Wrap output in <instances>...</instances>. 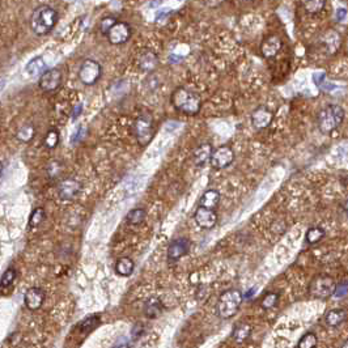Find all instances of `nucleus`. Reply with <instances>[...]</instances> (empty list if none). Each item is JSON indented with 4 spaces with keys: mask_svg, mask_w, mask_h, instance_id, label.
Wrapping results in <instances>:
<instances>
[{
    "mask_svg": "<svg viewBox=\"0 0 348 348\" xmlns=\"http://www.w3.org/2000/svg\"><path fill=\"white\" fill-rule=\"evenodd\" d=\"M46 219V212L42 207H38L36 210L33 211L30 218H29V227L30 228H36L38 227L40 224L44 223V220Z\"/></svg>",
    "mask_w": 348,
    "mask_h": 348,
    "instance_id": "30",
    "label": "nucleus"
},
{
    "mask_svg": "<svg viewBox=\"0 0 348 348\" xmlns=\"http://www.w3.org/2000/svg\"><path fill=\"white\" fill-rule=\"evenodd\" d=\"M134 261L129 257H122V258L118 259L117 263H115V271H117L118 275L121 276H130L134 272Z\"/></svg>",
    "mask_w": 348,
    "mask_h": 348,
    "instance_id": "22",
    "label": "nucleus"
},
{
    "mask_svg": "<svg viewBox=\"0 0 348 348\" xmlns=\"http://www.w3.org/2000/svg\"><path fill=\"white\" fill-rule=\"evenodd\" d=\"M325 237V231L321 227H312L309 228L306 233H305V241L309 245H314V243L320 242L321 239Z\"/></svg>",
    "mask_w": 348,
    "mask_h": 348,
    "instance_id": "27",
    "label": "nucleus"
},
{
    "mask_svg": "<svg viewBox=\"0 0 348 348\" xmlns=\"http://www.w3.org/2000/svg\"><path fill=\"white\" fill-rule=\"evenodd\" d=\"M45 71H46V63L45 61H44V58L41 57L33 58L32 61L26 65V72L33 77L42 76V75L45 73Z\"/></svg>",
    "mask_w": 348,
    "mask_h": 348,
    "instance_id": "21",
    "label": "nucleus"
},
{
    "mask_svg": "<svg viewBox=\"0 0 348 348\" xmlns=\"http://www.w3.org/2000/svg\"><path fill=\"white\" fill-rule=\"evenodd\" d=\"M1 172H3V162H0V175H1Z\"/></svg>",
    "mask_w": 348,
    "mask_h": 348,
    "instance_id": "45",
    "label": "nucleus"
},
{
    "mask_svg": "<svg viewBox=\"0 0 348 348\" xmlns=\"http://www.w3.org/2000/svg\"><path fill=\"white\" fill-rule=\"evenodd\" d=\"M100 317L98 316H89L87 317L83 322H81L80 325H79V332H80L81 335H88L89 332H92L94 330V328L97 327L98 325H100Z\"/></svg>",
    "mask_w": 348,
    "mask_h": 348,
    "instance_id": "24",
    "label": "nucleus"
},
{
    "mask_svg": "<svg viewBox=\"0 0 348 348\" xmlns=\"http://www.w3.org/2000/svg\"><path fill=\"white\" fill-rule=\"evenodd\" d=\"M170 101L174 109L186 115H195L200 111V108H202V100L199 97V94L187 89L185 87H179L174 90Z\"/></svg>",
    "mask_w": 348,
    "mask_h": 348,
    "instance_id": "2",
    "label": "nucleus"
},
{
    "mask_svg": "<svg viewBox=\"0 0 348 348\" xmlns=\"http://www.w3.org/2000/svg\"><path fill=\"white\" fill-rule=\"evenodd\" d=\"M212 153H214V148H212V146H211L210 143L200 144V146L195 150L194 156H193L194 164L196 166H204L207 162L211 160Z\"/></svg>",
    "mask_w": 348,
    "mask_h": 348,
    "instance_id": "18",
    "label": "nucleus"
},
{
    "mask_svg": "<svg viewBox=\"0 0 348 348\" xmlns=\"http://www.w3.org/2000/svg\"><path fill=\"white\" fill-rule=\"evenodd\" d=\"M147 219V212L143 208H135L131 210L126 216V221L130 225H139V224L144 223V220Z\"/></svg>",
    "mask_w": 348,
    "mask_h": 348,
    "instance_id": "26",
    "label": "nucleus"
},
{
    "mask_svg": "<svg viewBox=\"0 0 348 348\" xmlns=\"http://www.w3.org/2000/svg\"><path fill=\"white\" fill-rule=\"evenodd\" d=\"M132 36V28L130 26L129 22L126 21H117L115 24L111 26L108 34H106V38L109 41L111 45L119 46L126 44L127 41L131 38Z\"/></svg>",
    "mask_w": 348,
    "mask_h": 348,
    "instance_id": "8",
    "label": "nucleus"
},
{
    "mask_svg": "<svg viewBox=\"0 0 348 348\" xmlns=\"http://www.w3.org/2000/svg\"><path fill=\"white\" fill-rule=\"evenodd\" d=\"M346 310L343 309H332L326 314V324L330 327H338L339 325H342L346 321Z\"/></svg>",
    "mask_w": 348,
    "mask_h": 348,
    "instance_id": "23",
    "label": "nucleus"
},
{
    "mask_svg": "<svg viewBox=\"0 0 348 348\" xmlns=\"http://www.w3.org/2000/svg\"><path fill=\"white\" fill-rule=\"evenodd\" d=\"M190 250V241L187 239H177L168 247V259L170 262H175L182 258Z\"/></svg>",
    "mask_w": 348,
    "mask_h": 348,
    "instance_id": "15",
    "label": "nucleus"
},
{
    "mask_svg": "<svg viewBox=\"0 0 348 348\" xmlns=\"http://www.w3.org/2000/svg\"><path fill=\"white\" fill-rule=\"evenodd\" d=\"M142 331H143L142 325L138 324V325H136V326H135V327H134V330H132V334H134V335H136V336H139V335H140V332H142Z\"/></svg>",
    "mask_w": 348,
    "mask_h": 348,
    "instance_id": "40",
    "label": "nucleus"
},
{
    "mask_svg": "<svg viewBox=\"0 0 348 348\" xmlns=\"http://www.w3.org/2000/svg\"><path fill=\"white\" fill-rule=\"evenodd\" d=\"M81 189H83V185H81L79 181L73 178H67L63 179L61 183H59V187H58V194L61 196V199L63 200H72L80 194Z\"/></svg>",
    "mask_w": 348,
    "mask_h": 348,
    "instance_id": "11",
    "label": "nucleus"
},
{
    "mask_svg": "<svg viewBox=\"0 0 348 348\" xmlns=\"http://www.w3.org/2000/svg\"><path fill=\"white\" fill-rule=\"evenodd\" d=\"M46 299V293L42 288L32 287L25 292L24 303L29 310H38L44 305Z\"/></svg>",
    "mask_w": 348,
    "mask_h": 348,
    "instance_id": "13",
    "label": "nucleus"
},
{
    "mask_svg": "<svg viewBox=\"0 0 348 348\" xmlns=\"http://www.w3.org/2000/svg\"><path fill=\"white\" fill-rule=\"evenodd\" d=\"M336 284L332 278L326 275H320L314 278L309 285V293L317 299H328L334 295Z\"/></svg>",
    "mask_w": 348,
    "mask_h": 348,
    "instance_id": "6",
    "label": "nucleus"
},
{
    "mask_svg": "<svg viewBox=\"0 0 348 348\" xmlns=\"http://www.w3.org/2000/svg\"><path fill=\"white\" fill-rule=\"evenodd\" d=\"M81 110H83V105H77L76 108H75V110H73V119L80 115Z\"/></svg>",
    "mask_w": 348,
    "mask_h": 348,
    "instance_id": "41",
    "label": "nucleus"
},
{
    "mask_svg": "<svg viewBox=\"0 0 348 348\" xmlns=\"http://www.w3.org/2000/svg\"><path fill=\"white\" fill-rule=\"evenodd\" d=\"M117 19L113 16H106L104 17L101 21H100V30H101V33L104 34V36H106L108 34V32H109L110 29H111V26H113L115 22H117Z\"/></svg>",
    "mask_w": 348,
    "mask_h": 348,
    "instance_id": "35",
    "label": "nucleus"
},
{
    "mask_svg": "<svg viewBox=\"0 0 348 348\" xmlns=\"http://www.w3.org/2000/svg\"><path fill=\"white\" fill-rule=\"evenodd\" d=\"M301 4H303L305 12L314 15V13H320L324 9L326 3L324 0H308V1H303Z\"/></svg>",
    "mask_w": 348,
    "mask_h": 348,
    "instance_id": "29",
    "label": "nucleus"
},
{
    "mask_svg": "<svg viewBox=\"0 0 348 348\" xmlns=\"http://www.w3.org/2000/svg\"><path fill=\"white\" fill-rule=\"evenodd\" d=\"M62 84V72L58 68L46 69L40 77V88L44 92H54Z\"/></svg>",
    "mask_w": 348,
    "mask_h": 348,
    "instance_id": "10",
    "label": "nucleus"
},
{
    "mask_svg": "<svg viewBox=\"0 0 348 348\" xmlns=\"http://www.w3.org/2000/svg\"><path fill=\"white\" fill-rule=\"evenodd\" d=\"M164 305H162L161 300L158 297H151L147 300L146 305H144V314L147 318H156L162 313Z\"/></svg>",
    "mask_w": 348,
    "mask_h": 348,
    "instance_id": "19",
    "label": "nucleus"
},
{
    "mask_svg": "<svg viewBox=\"0 0 348 348\" xmlns=\"http://www.w3.org/2000/svg\"><path fill=\"white\" fill-rule=\"evenodd\" d=\"M101 73L102 68L98 62L93 61V59H87L80 65L77 75H79V80L84 85H93L100 80Z\"/></svg>",
    "mask_w": 348,
    "mask_h": 348,
    "instance_id": "7",
    "label": "nucleus"
},
{
    "mask_svg": "<svg viewBox=\"0 0 348 348\" xmlns=\"http://www.w3.org/2000/svg\"><path fill=\"white\" fill-rule=\"evenodd\" d=\"M62 172V164L59 161H51L47 165V174L50 178H57Z\"/></svg>",
    "mask_w": 348,
    "mask_h": 348,
    "instance_id": "36",
    "label": "nucleus"
},
{
    "mask_svg": "<svg viewBox=\"0 0 348 348\" xmlns=\"http://www.w3.org/2000/svg\"><path fill=\"white\" fill-rule=\"evenodd\" d=\"M134 134L140 146H148L154 136V122L151 114H142L134 122Z\"/></svg>",
    "mask_w": 348,
    "mask_h": 348,
    "instance_id": "5",
    "label": "nucleus"
},
{
    "mask_svg": "<svg viewBox=\"0 0 348 348\" xmlns=\"http://www.w3.org/2000/svg\"><path fill=\"white\" fill-rule=\"evenodd\" d=\"M220 203V193L216 190H207L204 194L202 195L200 199V207L208 208V210H214L219 206Z\"/></svg>",
    "mask_w": 348,
    "mask_h": 348,
    "instance_id": "20",
    "label": "nucleus"
},
{
    "mask_svg": "<svg viewBox=\"0 0 348 348\" xmlns=\"http://www.w3.org/2000/svg\"><path fill=\"white\" fill-rule=\"evenodd\" d=\"M343 211H344V212H346V215H347V216H348V199H347V200H346V202L343 203Z\"/></svg>",
    "mask_w": 348,
    "mask_h": 348,
    "instance_id": "43",
    "label": "nucleus"
},
{
    "mask_svg": "<svg viewBox=\"0 0 348 348\" xmlns=\"http://www.w3.org/2000/svg\"><path fill=\"white\" fill-rule=\"evenodd\" d=\"M194 220L202 229H212L218 223V214L214 210L199 207L198 210L195 211Z\"/></svg>",
    "mask_w": 348,
    "mask_h": 348,
    "instance_id": "12",
    "label": "nucleus"
},
{
    "mask_svg": "<svg viewBox=\"0 0 348 348\" xmlns=\"http://www.w3.org/2000/svg\"><path fill=\"white\" fill-rule=\"evenodd\" d=\"M59 15L53 7L50 5H40L37 7L30 17V28L37 36H46L49 34L57 25Z\"/></svg>",
    "mask_w": 348,
    "mask_h": 348,
    "instance_id": "1",
    "label": "nucleus"
},
{
    "mask_svg": "<svg viewBox=\"0 0 348 348\" xmlns=\"http://www.w3.org/2000/svg\"><path fill=\"white\" fill-rule=\"evenodd\" d=\"M348 293V283H342L339 285H336L335 292H334V296L335 297H343Z\"/></svg>",
    "mask_w": 348,
    "mask_h": 348,
    "instance_id": "37",
    "label": "nucleus"
},
{
    "mask_svg": "<svg viewBox=\"0 0 348 348\" xmlns=\"http://www.w3.org/2000/svg\"><path fill=\"white\" fill-rule=\"evenodd\" d=\"M113 348H130V347H129V343H121V344H117V346H114Z\"/></svg>",
    "mask_w": 348,
    "mask_h": 348,
    "instance_id": "42",
    "label": "nucleus"
},
{
    "mask_svg": "<svg viewBox=\"0 0 348 348\" xmlns=\"http://www.w3.org/2000/svg\"><path fill=\"white\" fill-rule=\"evenodd\" d=\"M242 292L239 289H228L219 297L218 301V314L220 318L228 320L239 312V306L242 304Z\"/></svg>",
    "mask_w": 348,
    "mask_h": 348,
    "instance_id": "4",
    "label": "nucleus"
},
{
    "mask_svg": "<svg viewBox=\"0 0 348 348\" xmlns=\"http://www.w3.org/2000/svg\"><path fill=\"white\" fill-rule=\"evenodd\" d=\"M317 335L313 332H308L300 339L297 348H316L317 347Z\"/></svg>",
    "mask_w": 348,
    "mask_h": 348,
    "instance_id": "31",
    "label": "nucleus"
},
{
    "mask_svg": "<svg viewBox=\"0 0 348 348\" xmlns=\"http://www.w3.org/2000/svg\"><path fill=\"white\" fill-rule=\"evenodd\" d=\"M138 65L139 68L142 69L143 72H152L158 65L157 55L152 50H144L139 57Z\"/></svg>",
    "mask_w": 348,
    "mask_h": 348,
    "instance_id": "17",
    "label": "nucleus"
},
{
    "mask_svg": "<svg viewBox=\"0 0 348 348\" xmlns=\"http://www.w3.org/2000/svg\"><path fill=\"white\" fill-rule=\"evenodd\" d=\"M342 348H348V340H346V342H344L343 347H342Z\"/></svg>",
    "mask_w": 348,
    "mask_h": 348,
    "instance_id": "44",
    "label": "nucleus"
},
{
    "mask_svg": "<svg viewBox=\"0 0 348 348\" xmlns=\"http://www.w3.org/2000/svg\"><path fill=\"white\" fill-rule=\"evenodd\" d=\"M58 143H59V132H58V130L57 129L49 130V132H47L45 136V142H44L46 148L54 150V148L58 146Z\"/></svg>",
    "mask_w": 348,
    "mask_h": 348,
    "instance_id": "32",
    "label": "nucleus"
},
{
    "mask_svg": "<svg viewBox=\"0 0 348 348\" xmlns=\"http://www.w3.org/2000/svg\"><path fill=\"white\" fill-rule=\"evenodd\" d=\"M235 160V152L232 150L231 147L223 146L216 148L214 151V153L211 156V165L215 169H224L231 165L232 162Z\"/></svg>",
    "mask_w": 348,
    "mask_h": 348,
    "instance_id": "9",
    "label": "nucleus"
},
{
    "mask_svg": "<svg viewBox=\"0 0 348 348\" xmlns=\"http://www.w3.org/2000/svg\"><path fill=\"white\" fill-rule=\"evenodd\" d=\"M16 276H17L16 270H15L13 267L8 268V270H7V271L3 274V276H1V280H0V287L1 288L9 287V285H11V284L15 282Z\"/></svg>",
    "mask_w": 348,
    "mask_h": 348,
    "instance_id": "33",
    "label": "nucleus"
},
{
    "mask_svg": "<svg viewBox=\"0 0 348 348\" xmlns=\"http://www.w3.org/2000/svg\"><path fill=\"white\" fill-rule=\"evenodd\" d=\"M282 46H283V42L280 40L278 36H268L266 40L262 42L261 45V51H262V55L267 59H271V58L276 57L278 53L282 50Z\"/></svg>",
    "mask_w": 348,
    "mask_h": 348,
    "instance_id": "16",
    "label": "nucleus"
},
{
    "mask_svg": "<svg viewBox=\"0 0 348 348\" xmlns=\"http://www.w3.org/2000/svg\"><path fill=\"white\" fill-rule=\"evenodd\" d=\"M251 334V326L247 324H241L239 326H236L235 331H233V340L237 344H241L243 342H246L247 338Z\"/></svg>",
    "mask_w": 348,
    "mask_h": 348,
    "instance_id": "25",
    "label": "nucleus"
},
{
    "mask_svg": "<svg viewBox=\"0 0 348 348\" xmlns=\"http://www.w3.org/2000/svg\"><path fill=\"white\" fill-rule=\"evenodd\" d=\"M274 119V114L264 106H259L251 114V125L257 130L267 129Z\"/></svg>",
    "mask_w": 348,
    "mask_h": 348,
    "instance_id": "14",
    "label": "nucleus"
},
{
    "mask_svg": "<svg viewBox=\"0 0 348 348\" xmlns=\"http://www.w3.org/2000/svg\"><path fill=\"white\" fill-rule=\"evenodd\" d=\"M34 135H36V129H34V126L28 123V125L22 126V127L19 130V132H17V139L22 143H29L33 138H34Z\"/></svg>",
    "mask_w": 348,
    "mask_h": 348,
    "instance_id": "28",
    "label": "nucleus"
},
{
    "mask_svg": "<svg viewBox=\"0 0 348 348\" xmlns=\"http://www.w3.org/2000/svg\"><path fill=\"white\" fill-rule=\"evenodd\" d=\"M278 301H279V295L275 293V292H270V293H267V295L264 296L263 300H262V303H261V305H262V308L268 310V309L274 308L276 304H278Z\"/></svg>",
    "mask_w": 348,
    "mask_h": 348,
    "instance_id": "34",
    "label": "nucleus"
},
{
    "mask_svg": "<svg viewBox=\"0 0 348 348\" xmlns=\"http://www.w3.org/2000/svg\"><path fill=\"white\" fill-rule=\"evenodd\" d=\"M344 110L339 105H328L321 110L317 118L318 129L324 135L331 134L342 125L344 119Z\"/></svg>",
    "mask_w": 348,
    "mask_h": 348,
    "instance_id": "3",
    "label": "nucleus"
},
{
    "mask_svg": "<svg viewBox=\"0 0 348 348\" xmlns=\"http://www.w3.org/2000/svg\"><path fill=\"white\" fill-rule=\"evenodd\" d=\"M346 15H347V12H346V9L344 8H339L338 11H336V19H338V21H342L346 17Z\"/></svg>",
    "mask_w": 348,
    "mask_h": 348,
    "instance_id": "39",
    "label": "nucleus"
},
{
    "mask_svg": "<svg viewBox=\"0 0 348 348\" xmlns=\"http://www.w3.org/2000/svg\"><path fill=\"white\" fill-rule=\"evenodd\" d=\"M81 132L84 134V129H83V126H81V127H79V130H77L76 134L73 135L72 138H71V143H77V142H79V140H80V139L83 138V136H84V135H81Z\"/></svg>",
    "mask_w": 348,
    "mask_h": 348,
    "instance_id": "38",
    "label": "nucleus"
}]
</instances>
